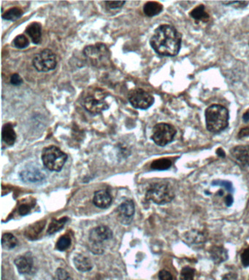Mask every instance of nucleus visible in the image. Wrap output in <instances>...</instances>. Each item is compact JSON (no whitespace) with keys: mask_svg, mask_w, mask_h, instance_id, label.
<instances>
[{"mask_svg":"<svg viewBox=\"0 0 249 280\" xmlns=\"http://www.w3.org/2000/svg\"><path fill=\"white\" fill-rule=\"evenodd\" d=\"M182 35L171 25L159 26L150 40L152 48L163 56H175L178 54L181 47Z\"/></svg>","mask_w":249,"mask_h":280,"instance_id":"1","label":"nucleus"},{"mask_svg":"<svg viewBox=\"0 0 249 280\" xmlns=\"http://www.w3.org/2000/svg\"><path fill=\"white\" fill-rule=\"evenodd\" d=\"M229 111L220 105H212L205 111L206 128L210 132H221L229 125Z\"/></svg>","mask_w":249,"mask_h":280,"instance_id":"2","label":"nucleus"},{"mask_svg":"<svg viewBox=\"0 0 249 280\" xmlns=\"http://www.w3.org/2000/svg\"><path fill=\"white\" fill-rule=\"evenodd\" d=\"M108 96L109 94L106 91L99 88L89 89L83 98V106L88 112L93 115L101 113L109 108V104L106 101Z\"/></svg>","mask_w":249,"mask_h":280,"instance_id":"3","label":"nucleus"},{"mask_svg":"<svg viewBox=\"0 0 249 280\" xmlns=\"http://www.w3.org/2000/svg\"><path fill=\"white\" fill-rule=\"evenodd\" d=\"M147 200L152 201L156 204L162 205L170 203L175 198V192L172 186L166 182L152 183L145 195Z\"/></svg>","mask_w":249,"mask_h":280,"instance_id":"4","label":"nucleus"},{"mask_svg":"<svg viewBox=\"0 0 249 280\" xmlns=\"http://www.w3.org/2000/svg\"><path fill=\"white\" fill-rule=\"evenodd\" d=\"M42 161L46 169L52 171H60L65 164L67 155L56 146L45 148L42 152Z\"/></svg>","mask_w":249,"mask_h":280,"instance_id":"5","label":"nucleus"},{"mask_svg":"<svg viewBox=\"0 0 249 280\" xmlns=\"http://www.w3.org/2000/svg\"><path fill=\"white\" fill-rule=\"evenodd\" d=\"M83 54L93 66L97 67L106 66L110 62V51L106 46L102 43L85 47Z\"/></svg>","mask_w":249,"mask_h":280,"instance_id":"6","label":"nucleus"},{"mask_svg":"<svg viewBox=\"0 0 249 280\" xmlns=\"http://www.w3.org/2000/svg\"><path fill=\"white\" fill-rule=\"evenodd\" d=\"M113 238V232L106 226H99L92 229L89 233L91 250L93 253L103 254L104 252L103 244Z\"/></svg>","mask_w":249,"mask_h":280,"instance_id":"7","label":"nucleus"},{"mask_svg":"<svg viewBox=\"0 0 249 280\" xmlns=\"http://www.w3.org/2000/svg\"><path fill=\"white\" fill-rule=\"evenodd\" d=\"M176 132V129L173 125L161 123L154 127L152 139L155 144L164 147L173 141Z\"/></svg>","mask_w":249,"mask_h":280,"instance_id":"8","label":"nucleus"},{"mask_svg":"<svg viewBox=\"0 0 249 280\" xmlns=\"http://www.w3.org/2000/svg\"><path fill=\"white\" fill-rule=\"evenodd\" d=\"M32 63L38 72L46 73L51 71L57 67V56L52 50L44 49L35 55Z\"/></svg>","mask_w":249,"mask_h":280,"instance_id":"9","label":"nucleus"},{"mask_svg":"<svg viewBox=\"0 0 249 280\" xmlns=\"http://www.w3.org/2000/svg\"><path fill=\"white\" fill-rule=\"evenodd\" d=\"M129 103L140 109H147L155 103V98L152 95L142 89H135L131 90L128 94Z\"/></svg>","mask_w":249,"mask_h":280,"instance_id":"10","label":"nucleus"},{"mask_svg":"<svg viewBox=\"0 0 249 280\" xmlns=\"http://www.w3.org/2000/svg\"><path fill=\"white\" fill-rule=\"evenodd\" d=\"M46 173L42 167L37 164L27 166L20 173L21 180L27 183H38L46 178Z\"/></svg>","mask_w":249,"mask_h":280,"instance_id":"11","label":"nucleus"},{"mask_svg":"<svg viewBox=\"0 0 249 280\" xmlns=\"http://www.w3.org/2000/svg\"><path fill=\"white\" fill-rule=\"evenodd\" d=\"M230 154L242 167H249V145H238L230 150Z\"/></svg>","mask_w":249,"mask_h":280,"instance_id":"12","label":"nucleus"},{"mask_svg":"<svg viewBox=\"0 0 249 280\" xmlns=\"http://www.w3.org/2000/svg\"><path fill=\"white\" fill-rule=\"evenodd\" d=\"M117 213L122 221L130 223L135 214V203L132 200L125 201L117 208Z\"/></svg>","mask_w":249,"mask_h":280,"instance_id":"13","label":"nucleus"},{"mask_svg":"<svg viewBox=\"0 0 249 280\" xmlns=\"http://www.w3.org/2000/svg\"><path fill=\"white\" fill-rule=\"evenodd\" d=\"M14 263L20 274H30L32 269L33 259L32 257L30 255V254L18 256V258H16Z\"/></svg>","mask_w":249,"mask_h":280,"instance_id":"14","label":"nucleus"},{"mask_svg":"<svg viewBox=\"0 0 249 280\" xmlns=\"http://www.w3.org/2000/svg\"><path fill=\"white\" fill-rule=\"evenodd\" d=\"M93 203L96 207L107 209L112 203V196L107 190H98L94 193Z\"/></svg>","mask_w":249,"mask_h":280,"instance_id":"15","label":"nucleus"},{"mask_svg":"<svg viewBox=\"0 0 249 280\" xmlns=\"http://www.w3.org/2000/svg\"><path fill=\"white\" fill-rule=\"evenodd\" d=\"M184 240L188 245H201L207 241V236L201 231L191 229L184 234Z\"/></svg>","mask_w":249,"mask_h":280,"instance_id":"16","label":"nucleus"},{"mask_svg":"<svg viewBox=\"0 0 249 280\" xmlns=\"http://www.w3.org/2000/svg\"><path fill=\"white\" fill-rule=\"evenodd\" d=\"M210 256L216 264H220L228 259V252L222 246H213L209 250Z\"/></svg>","mask_w":249,"mask_h":280,"instance_id":"17","label":"nucleus"},{"mask_svg":"<svg viewBox=\"0 0 249 280\" xmlns=\"http://www.w3.org/2000/svg\"><path fill=\"white\" fill-rule=\"evenodd\" d=\"M26 33L34 44L38 45L42 40V26L37 22L30 24L26 29Z\"/></svg>","mask_w":249,"mask_h":280,"instance_id":"18","label":"nucleus"},{"mask_svg":"<svg viewBox=\"0 0 249 280\" xmlns=\"http://www.w3.org/2000/svg\"><path fill=\"white\" fill-rule=\"evenodd\" d=\"M2 141L8 145H14L16 140V134L14 131V125L11 123H7L2 127Z\"/></svg>","mask_w":249,"mask_h":280,"instance_id":"19","label":"nucleus"},{"mask_svg":"<svg viewBox=\"0 0 249 280\" xmlns=\"http://www.w3.org/2000/svg\"><path fill=\"white\" fill-rule=\"evenodd\" d=\"M73 262H74L76 268L81 272L89 271L92 270V267H93L90 259L86 258L84 255H81V254L76 255L74 259H73Z\"/></svg>","mask_w":249,"mask_h":280,"instance_id":"20","label":"nucleus"},{"mask_svg":"<svg viewBox=\"0 0 249 280\" xmlns=\"http://www.w3.org/2000/svg\"><path fill=\"white\" fill-rule=\"evenodd\" d=\"M45 226H46V222L43 220L31 225L25 231V236L31 240H35L43 232Z\"/></svg>","mask_w":249,"mask_h":280,"instance_id":"21","label":"nucleus"},{"mask_svg":"<svg viewBox=\"0 0 249 280\" xmlns=\"http://www.w3.org/2000/svg\"><path fill=\"white\" fill-rule=\"evenodd\" d=\"M163 11L162 4L157 2H148L144 5V14L148 17L159 15Z\"/></svg>","mask_w":249,"mask_h":280,"instance_id":"22","label":"nucleus"},{"mask_svg":"<svg viewBox=\"0 0 249 280\" xmlns=\"http://www.w3.org/2000/svg\"><path fill=\"white\" fill-rule=\"evenodd\" d=\"M190 16L194 20L203 21V22H207L210 18L209 14L205 11V6L203 5H199L197 8L193 9L190 13Z\"/></svg>","mask_w":249,"mask_h":280,"instance_id":"23","label":"nucleus"},{"mask_svg":"<svg viewBox=\"0 0 249 280\" xmlns=\"http://www.w3.org/2000/svg\"><path fill=\"white\" fill-rule=\"evenodd\" d=\"M18 245V240L12 233H6L2 235V245L3 249H11Z\"/></svg>","mask_w":249,"mask_h":280,"instance_id":"24","label":"nucleus"},{"mask_svg":"<svg viewBox=\"0 0 249 280\" xmlns=\"http://www.w3.org/2000/svg\"><path fill=\"white\" fill-rule=\"evenodd\" d=\"M172 166V161L168 158H159V159L155 160L151 164V168L154 170H159V171H163L171 168Z\"/></svg>","mask_w":249,"mask_h":280,"instance_id":"25","label":"nucleus"},{"mask_svg":"<svg viewBox=\"0 0 249 280\" xmlns=\"http://www.w3.org/2000/svg\"><path fill=\"white\" fill-rule=\"evenodd\" d=\"M68 218H63L60 219V220H54L51 221V223L49 225L48 229H47V233L48 234H54L56 232L62 229L65 223H67Z\"/></svg>","mask_w":249,"mask_h":280,"instance_id":"26","label":"nucleus"},{"mask_svg":"<svg viewBox=\"0 0 249 280\" xmlns=\"http://www.w3.org/2000/svg\"><path fill=\"white\" fill-rule=\"evenodd\" d=\"M22 15V10L18 8H12L2 14V18L8 21H15L19 19Z\"/></svg>","mask_w":249,"mask_h":280,"instance_id":"27","label":"nucleus"},{"mask_svg":"<svg viewBox=\"0 0 249 280\" xmlns=\"http://www.w3.org/2000/svg\"><path fill=\"white\" fill-rule=\"evenodd\" d=\"M70 245H71V238H70V236L67 234L63 235L57 241V244H56V248L58 250L63 252V251H65L66 249H68Z\"/></svg>","mask_w":249,"mask_h":280,"instance_id":"28","label":"nucleus"},{"mask_svg":"<svg viewBox=\"0 0 249 280\" xmlns=\"http://www.w3.org/2000/svg\"><path fill=\"white\" fill-rule=\"evenodd\" d=\"M14 45L15 47H18V48H26L30 45V41H29L28 38L25 35L19 34L14 39Z\"/></svg>","mask_w":249,"mask_h":280,"instance_id":"29","label":"nucleus"},{"mask_svg":"<svg viewBox=\"0 0 249 280\" xmlns=\"http://www.w3.org/2000/svg\"><path fill=\"white\" fill-rule=\"evenodd\" d=\"M195 270L189 266L182 268L180 275V280H194Z\"/></svg>","mask_w":249,"mask_h":280,"instance_id":"30","label":"nucleus"},{"mask_svg":"<svg viewBox=\"0 0 249 280\" xmlns=\"http://www.w3.org/2000/svg\"><path fill=\"white\" fill-rule=\"evenodd\" d=\"M54 280H73L70 274L64 268H60L56 271Z\"/></svg>","mask_w":249,"mask_h":280,"instance_id":"31","label":"nucleus"},{"mask_svg":"<svg viewBox=\"0 0 249 280\" xmlns=\"http://www.w3.org/2000/svg\"><path fill=\"white\" fill-rule=\"evenodd\" d=\"M211 185L214 186H221L230 193H233L234 191V188H233L231 182L226 181V180H214Z\"/></svg>","mask_w":249,"mask_h":280,"instance_id":"32","label":"nucleus"},{"mask_svg":"<svg viewBox=\"0 0 249 280\" xmlns=\"http://www.w3.org/2000/svg\"><path fill=\"white\" fill-rule=\"evenodd\" d=\"M241 263L243 266H249V248H246L242 253Z\"/></svg>","mask_w":249,"mask_h":280,"instance_id":"33","label":"nucleus"},{"mask_svg":"<svg viewBox=\"0 0 249 280\" xmlns=\"http://www.w3.org/2000/svg\"><path fill=\"white\" fill-rule=\"evenodd\" d=\"M159 280H173V277L171 272L166 270H162L159 273Z\"/></svg>","mask_w":249,"mask_h":280,"instance_id":"34","label":"nucleus"},{"mask_svg":"<svg viewBox=\"0 0 249 280\" xmlns=\"http://www.w3.org/2000/svg\"><path fill=\"white\" fill-rule=\"evenodd\" d=\"M126 2H123V1H121V2H116V1H110V2H106V5H108L109 8L110 9H116V8H121L125 5Z\"/></svg>","mask_w":249,"mask_h":280,"instance_id":"35","label":"nucleus"},{"mask_svg":"<svg viewBox=\"0 0 249 280\" xmlns=\"http://www.w3.org/2000/svg\"><path fill=\"white\" fill-rule=\"evenodd\" d=\"M11 84L14 85V86H20V85H21L23 83L22 78H21V77L19 75L15 73V74L11 76Z\"/></svg>","mask_w":249,"mask_h":280,"instance_id":"36","label":"nucleus"},{"mask_svg":"<svg viewBox=\"0 0 249 280\" xmlns=\"http://www.w3.org/2000/svg\"><path fill=\"white\" fill-rule=\"evenodd\" d=\"M30 209H31V206H29L28 203H23L18 208V213L21 216H25L30 213Z\"/></svg>","mask_w":249,"mask_h":280,"instance_id":"37","label":"nucleus"},{"mask_svg":"<svg viewBox=\"0 0 249 280\" xmlns=\"http://www.w3.org/2000/svg\"><path fill=\"white\" fill-rule=\"evenodd\" d=\"M224 5H237V8H243L249 5V2H223Z\"/></svg>","mask_w":249,"mask_h":280,"instance_id":"38","label":"nucleus"},{"mask_svg":"<svg viewBox=\"0 0 249 280\" xmlns=\"http://www.w3.org/2000/svg\"><path fill=\"white\" fill-rule=\"evenodd\" d=\"M238 138L242 139L244 138V137H249V126L245 127V128H242L240 131H239L238 135H237Z\"/></svg>","mask_w":249,"mask_h":280,"instance_id":"39","label":"nucleus"},{"mask_svg":"<svg viewBox=\"0 0 249 280\" xmlns=\"http://www.w3.org/2000/svg\"><path fill=\"white\" fill-rule=\"evenodd\" d=\"M221 280H237V275L235 273H228L223 276Z\"/></svg>","mask_w":249,"mask_h":280,"instance_id":"40","label":"nucleus"},{"mask_svg":"<svg viewBox=\"0 0 249 280\" xmlns=\"http://www.w3.org/2000/svg\"><path fill=\"white\" fill-rule=\"evenodd\" d=\"M224 202H225L226 205L227 206H231L233 205V202H234V199H233V196L231 194H228L226 196L225 199H224Z\"/></svg>","mask_w":249,"mask_h":280,"instance_id":"41","label":"nucleus"},{"mask_svg":"<svg viewBox=\"0 0 249 280\" xmlns=\"http://www.w3.org/2000/svg\"><path fill=\"white\" fill-rule=\"evenodd\" d=\"M217 154L221 158H224L226 156L225 153L221 148H218L217 151Z\"/></svg>","mask_w":249,"mask_h":280,"instance_id":"42","label":"nucleus"},{"mask_svg":"<svg viewBox=\"0 0 249 280\" xmlns=\"http://www.w3.org/2000/svg\"><path fill=\"white\" fill-rule=\"evenodd\" d=\"M243 119L245 122H248L249 121V111H247V112L243 114Z\"/></svg>","mask_w":249,"mask_h":280,"instance_id":"43","label":"nucleus"},{"mask_svg":"<svg viewBox=\"0 0 249 280\" xmlns=\"http://www.w3.org/2000/svg\"><path fill=\"white\" fill-rule=\"evenodd\" d=\"M217 195L219 196H222L224 195V190H219L218 192H217Z\"/></svg>","mask_w":249,"mask_h":280,"instance_id":"44","label":"nucleus"}]
</instances>
